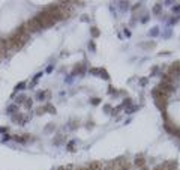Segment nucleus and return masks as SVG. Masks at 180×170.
<instances>
[{
    "mask_svg": "<svg viewBox=\"0 0 180 170\" xmlns=\"http://www.w3.org/2000/svg\"><path fill=\"white\" fill-rule=\"evenodd\" d=\"M158 89L161 90V92H164V93H171L173 90H174V87H173V84H168V83H159V86H158Z\"/></svg>",
    "mask_w": 180,
    "mask_h": 170,
    "instance_id": "obj_6",
    "label": "nucleus"
},
{
    "mask_svg": "<svg viewBox=\"0 0 180 170\" xmlns=\"http://www.w3.org/2000/svg\"><path fill=\"white\" fill-rule=\"evenodd\" d=\"M162 83H168V84H173V77L170 74H162Z\"/></svg>",
    "mask_w": 180,
    "mask_h": 170,
    "instance_id": "obj_11",
    "label": "nucleus"
},
{
    "mask_svg": "<svg viewBox=\"0 0 180 170\" xmlns=\"http://www.w3.org/2000/svg\"><path fill=\"white\" fill-rule=\"evenodd\" d=\"M69 151H74V142L69 143Z\"/></svg>",
    "mask_w": 180,
    "mask_h": 170,
    "instance_id": "obj_25",
    "label": "nucleus"
},
{
    "mask_svg": "<svg viewBox=\"0 0 180 170\" xmlns=\"http://www.w3.org/2000/svg\"><path fill=\"white\" fill-rule=\"evenodd\" d=\"M0 57H2V50H0Z\"/></svg>",
    "mask_w": 180,
    "mask_h": 170,
    "instance_id": "obj_30",
    "label": "nucleus"
},
{
    "mask_svg": "<svg viewBox=\"0 0 180 170\" xmlns=\"http://www.w3.org/2000/svg\"><path fill=\"white\" fill-rule=\"evenodd\" d=\"M45 11L50 14V17L54 20L56 23H57L59 20H62V14H60V9H59V6H57V5H56V6H54V5H51V6L45 8Z\"/></svg>",
    "mask_w": 180,
    "mask_h": 170,
    "instance_id": "obj_4",
    "label": "nucleus"
},
{
    "mask_svg": "<svg viewBox=\"0 0 180 170\" xmlns=\"http://www.w3.org/2000/svg\"><path fill=\"white\" fill-rule=\"evenodd\" d=\"M78 170H89V169H87V167H80Z\"/></svg>",
    "mask_w": 180,
    "mask_h": 170,
    "instance_id": "obj_29",
    "label": "nucleus"
},
{
    "mask_svg": "<svg viewBox=\"0 0 180 170\" xmlns=\"http://www.w3.org/2000/svg\"><path fill=\"white\" fill-rule=\"evenodd\" d=\"M174 136H177L179 139H180V130H179V128H176V130H174Z\"/></svg>",
    "mask_w": 180,
    "mask_h": 170,
    "instance_id": "obj_22",
    "label": "nucleus"
},
{
    "mask_svg": "<svg viewBox=\"0 0 180 170\" xmlns=\"http://www.w3.org/2000/svg\"><path fill=\"white\" fill-rule=\"evenodd\" d=\"M161 8H162L161 5H156V6L153 8V12H155V14H159V12H161Z\"/></svg>",
    "mask_w": 180,
    "mask_h": 170,
    "instance_id": "obj_17",
    "label": "nucleus"
},
{
    "mask_svg": "<svg viewBox=\"0 0 180 170\" xmlns=\"http://www.w3.org/2000/svg\"><path fill=\"white\" fill-rule=\"evenodd\" d=\"M36 20L39 21V24H41V27H50V26H53L56 23L54 20H53L51 17H50V14L47 12V11L44 9L42 12H39L38 15H36Z\"/></svg>",
    "mask_w": 180,
    "mask_h": 170,
    "instance_id": "obj_2",
    "label": "nucleus"
},
{
    "mask_svg": "<svg viewBox=\"0 0 180 170\" xmlns=\"http://www.w3.org/2000/svg\"><path fill=\"white\" fill-rule=\"evenodd\" d=\"M155 170H164V167H162V166H158V167H156Z\"/></svg>",
    "mask_w": 180,
    "mask_h": 170,
    "instance_id": "obj_28",
    "label": "nucleus"
},
{
    "mask_svg": "<svg viewBox=\"0 0 180 170\" xmlns=\"http://www.w3.org/2000/svg\"><path fill=\"white\" fill-rule=\"evenodd\" d=\"M92 35L95 36V38H98V36H99V30L96 27H92Z\"/></svg>",
    "mask_w": 180,
    "mask_h": 170,
    "instance_id": "obj_16",
    "label": "nucleus"
},
{
    "mask_svg": "<svg viewBox=\"0 0 180 170\" xmlns=\"http://www.w3.org/2000/svg\"><path fill=\"white\" fill-rule=\"evenodd\" d=\"M36 113H38V114H42V113H45V107H39L38 110H36Z\"/></svg>",
    "mask_w": 180,
    "mask_h": 170,
    "instance_id": "obj_18",
    "label": "nucleus"
},
{
    "mask_svg": "<svg viewBox=\"0 0 180 170\" xmlns=\"http://www.w3.org/2000/svg\"><path fill=\"white\" fill-rule=\"evenodd\" d=\"M153 97H155V99H162V101H167L168 99V95L167 93H164V92H161V90L159 89H153Z\"/></svg>",
    "mask_w": 180,
    "mask_h": 170,
    "instance_id": "obj_7",
    "label": "nucleus"
},
{
    "mask_svg": "<svg viewBox=\"0 0 180 170\" xmlns=\"http://www.w3.org/2000/svg\"><path fill=\"white\" fill-rule=\"evenodd\" d=\"M57 170H72L69 166H68V167H59V169H57Z\"/></svg>",
    "mask_w": 180,
    "mask_h": 170,
    "instance_id": "obj_24",
    "label": "nucleus"
},
{
    "mask_svg": "<svg viewBox=\"0 0 180 170\" xmlns=\"http://www.w3.org/2000/svg\"><path fill=\"white\" fill-rule=\"evenodd\" d=\"M174 11H176V12H180V6H176V8H174Z\"/></svg>",
    "mask_w": 180,
    "mask_h": 170,
    "instance_id": "obj_27",
    "label": "nucleus"
},
{
    "mask_svg": "<svg viewBox=\"0 0 180 170\" xmlns=\"http://www.w3.org/2000/svg\"><path fill=\"white\" fill-rule=\"evenodd\" d=\"M158 32H159V30L155 27V29H152V30H150V35H152V36H156V35H158Z\"/></svg>",
    "mask_w": 180,
    "mask_h": 170,
    "instance_id": "obj_19",
    "label": "nucleus"
},
{
    "mask_svg": "<svg viewBox=\"0 0 180 170\" xmlns=\"http://www.w3.org/2000/svg\"><path fill=\"white\" fill-rule=\"evenodd\" d=\"M155 104L158 105V108L165 111V105H167V101H162V99H155Z\"/></svg>",
    "mask_w": 180,
    "mask_h": 170,
    "instance_id": "obj_10",
    "label": "nucleus"
},
{
    "mask_svg": "<svg viewBox=\"0 0 180 170\" xmlns=\"http://www.w3.org/2000/svg\"><path fill=\"white\" fill-rule=\"evenodd\" d=\"M89 169L90 170H102V163L99 161H92L89 164Z\"/></svg>",
    "mask_w": 180,
    "mask_h": 170,
    "instance_id": "obj_8",
    "label": "nucleus"
},
{
    "mask_svg": "<svg viewBox=\"0 0 180 170\" xmlns=\"http://www.w3.org/2000/svg\"><path fill=\"white\" fill-rule=\"evenodd\" d=\"M143 48H155V42H149V44H141Z\"/></svg>",
    "mask_w": 180,
    "mask_h": 170,
    "instance_id": "obj_15",
    "label": "nucleus"
},
{
    "mask_svg": "<svg viewBox=\"0 0 180 170\" xmlns=\"http://www.w3.org/2000/svg\"><path fill=\"white\" fill-rule=\"evenodd\" d=\"M32 105V101H26V107H30Z\"/></svg>",
    "mask_w": 180,
    "mask_h": 170,
    "instance_id": "obj_26",
    "label": "nucleus"
},
{
    "mask_svg": "<svg viewBox=\"0 0 180 170\" xmlns=\"http://www.w3.org/2000/svg\"><path fill=\"white\" fill-rule=\"evenodd\" d=\"M90 72H92V74H99V69H96V68H93V69H90Z\"/></svg>",
    "mask_w": 180,
    "mask_h": 170,
    "instance_id": "obj_23",
    "label": "nucleus"
},
{
    "mask_svg": "<svg viewBox=\"0 0 180 170\" xmlns=\"http://www.w3.org/2000/svg\"><path fill=\"white\" fill-rule=\"evenodd\" d=\"M144 163H146V160H144V157H143V155H137L135 157V166L137 167H143V166H144Z\"/></svg>",
    "mask_w": 180,
    "mask_h": 170,
    "instance_id": "obj_9",
    "label": "nucleus"
},
{
    "mask_svg": "<svg viewBox=\"0 0 180 170\" xmlns=\"http://www.w3.org/2000/svg\"><path fill=\"white\" fill-rule=\"evenodd\" d=\"M26 27H27V32H29V33H33V32L41 30V24H39V21L36 20V17H35V18H32V20L27 21Z\"/></svg>",
    "mask_w": 180,
    "mask_h": 170,
    "instance_id": "obj_5",
    "label": "nucleus"
},
{
    "mask_svg": "<svg viewBox=\"0 0 180 170\" xmlns=\"http://www.w3.org/2000/svg\"><path fill=\"white\" fill-rule=\"evenodd\" d=\"M102 170H114V167H113V161H110V163L105 164V166L102 167Z\"/></svg>",
    "mask_w": 180,
    "mask_h": 170,
    "instance_id": "obj_12",
    "label": "nucleus"
},
{
    "mask_svg": "<svg viewBox=\"0 0 180 170\" xmlns=\"http://www.w3.org/2000/svg\"><path fill=\"white\" fill-rule=\"evenodd\" d=\"M15 110H17V107H15V105H11V107L8 108V111H9V113H14Z\"/></svg>",
    "mask_w": 180,
    "mask_h": 170,
    "instance_id": "obj_20",
    "label": "nucleus"
},
{
    "mask_svg": "<svg viewBox=\"0 0 180 170\" xmlns=\"http://www.w3.org/2000/svg\"><path fill=\"white\" fill-rule=\"evenodd\" d=\"M29 38V33L26 35H21L18 30H15L12 35L8 38V44H9V48H14V50H20L21 47L24 45V42L27 41Z\"/></svg>",
    "mask_w": 180,
    "mask_h": 170,
    "instance_id": "obj_1",
    "label": "nucleus"
},
{
    "mask_svg": "<svg viewBox=\"0 0 180 170\" xmlns=\"http://www.w3.org/2000/svg\"><path fill=\"white\" fill-rule=\"evenodd\" d=\"M60 9L62 18H69L72 15V8H71V2H60V5H57Z\"/></svg>",
    "mask_w": 180,
    "mask_h": 170,
    "instance_id": "obj_3",
    "label": "nucleus"
},
{
    "mask_svg": "<svg viewBox=\"0 0 180 170\" xmlns=\"http://www.w3.org/2000/svg\"><path fill=\"white\" fill-rule=\"evenodd\" d=\"M99 74H101V77H104V78H105V80H108V78H110L108 72L105 71V69H99Z\"/></svg>",
    "mask_w": 180,
    "mask_h": 170,
    "instance_id": "obj_13",
    "label": "nucleus"
},
{
    "mask_svg": "<svg viewBox=\"0 0 180 170\" xmlns=\"http://www.w3.org/2000/svg\"><path fill=\"white\" fill-rule=\"evenodd\" d=\"M45 110H48V113H56V108L53 107L51 104H47V105H45Z\"/></svg>",
    "mask_w": 180,
    "mask_h": 170,
    "instance_id": "obj_14",
    "label": "nucleus"
},
{
    "mask_svg": "<svg viewBox=\"0 0 180 170\" xmlns=\"http://www.w3.org/2000/svg\"><path fill=\"white\" fill-rule=\"evenodd\" d=\"M92 104H93V105H98V104H99V98H93V99H92Z\"/></svg>",
    "mask_w": 180,
    "mask_h": 170,
    "instance_id": "obj_21",
    "label": "nucleus"
}]
</instances>
